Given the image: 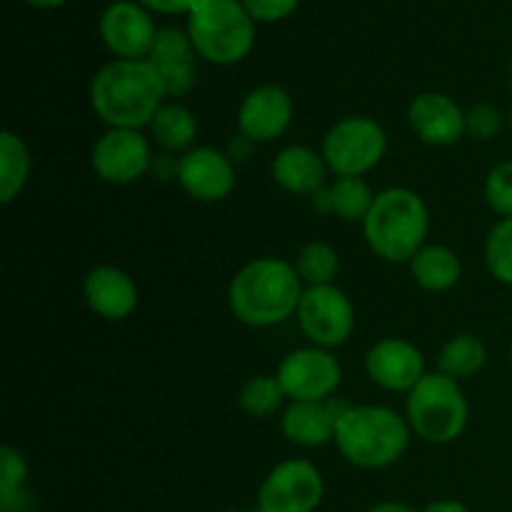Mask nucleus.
<instances>
[{"label": "nucleus", "mask_w": 512, "mask_h": 512, "mask_svg": "<svg viewBox=\"0 0 512 512\" xmlns=\"http://www.w3.org/2000/svg\"><path fill=\"white\" fill-rule=\"evenodd\" d=\"M430 230L425 200L410 188H385L375 195L373 208L363 223L370 250L385 263H410Z\"/></svg>", "instance_id": "4"}, {"label": "nucleus", "mask_w": 512, "mask_h": 512, "mask_svg": "<svg viewBox=\"0 0 512 512\" xmlns=\"http://www.w3.org/2000/svg\"><path fill=\"white\" fill-rule=\"evenodd\" d=\"M410 430L430 445H450L465 433L470 420V405L458 380L428 373L408 393L405 408Z\"/></svg>", "instance_id": "6"}, {"label": "nucleus", "mask_w": 512, "mask_h": 512, "mask_svg": "<svg viewBox=\"0 0 512 512\" xmlns=\"http://www.w3.org/2000/svg\"><path fill=\"white\" fill-rule=\"evenodd\" d=\"M408 123L425 145L448 148L465 135V110L450 95L430 90L410 100Z\"/></svg>", "instance_id": "17"}, {"label": "nucleus", "mask_w": 512, "mask_h": 512, "mask_svg": "<svg viewBox=\"0 0 512 512\" xmlns=\"http://www.w3.org/2000/svg\"><path fill=\"white\" fill-rule=\"evenodd\" d=\"M295 103L285 88L275 83L258 85L238 108V128L248 143H273L290 128Z\"/></svg>", "instance_id": "15"}, {"label": "nucleus", "mask_w": 512, "mask_h": 512, "mask_svg": "<svg viewBox=\"0 0 512 512\" xmlns=\"http://www.w3.org/2000/svg\"><path fill=\"white\" fill-rule=\"evenodd\" d=\"M325 483L310 460L290 458L275 465L258 493L260 512H315L323 503Z\"/></svg>", "instance_id": "10"}, {"label": "nucleus", "mask_w": 512, "mask_h": 512, "mask_svg": "<svg viewBox=\"0 0 512 512\" xmlns=\"http://www.w3.org/2000/svg\"><path fill=\"white\" fill-rule=\"evenodd\" d=\"M368 512H415L410 505L405 503H395V500H385V503H378L373 505Z\"/></svg>", "instance_id": "35"}, {"label": "nucleus", "mask_w": 512, "mask_h": 512, "mask_svg": "<svg viewBox=\"0 0 512 512\" xmlns=\"http://www.w3.org/2000/svg\"><path fill=\"white\" fill-rule=\"evenodd\" d=\"M388 133L370 115H348L328 128L323 153L328 170L335 178H363L385 158Z\"/></svg>", "instance_id": "7"}, {"label": "nucleus", "mask_w": 512, "mask_h": 512, "mask_svg": "<svg viewBox=\"0 0 512 512\" xmlns=\"http://www.w3.org/2000/svg\"><path fill=\"white\" fill-rule=\"evenodd\" d=\"M153 165V150L143 130L108 128L90 150V168L103 183H138Z\"/></svg>", "instance_id": "11"}, {"label": "nucleus", "mask_w": 512, "mask_h": 512, "mask_svg": "<svg viewBox=\"0 0 512 512\" xmlns=\"http://www.w3.org/2000/svg\"><path fill=\"white\" fill-rule=\"evenodd\" d=\"M25 5H30V8H38V10H58L63 8L68 0H23Z\"/></svg>", "instance_id": "36"}, {"label": "nucleus", "mask_w": 512, "mask_h": 512, "mask_svg": "<svg viewBox=\"0 0 512 512\" xmlns=\"http://www.w3.org/2000/svg\"><path fill=\"white\" fill-rule=\"evenodd\" d=\"M275 378L280 380L290 403H320L338 393L343 383V368L330 350L310 345L285 355Z\"/></svg>", "instance_id": "9"}, {"label": "nucleus", "mask_w": 512, "mask_h": 512, "mask_svg": "<svg viewBox=\"0 0 512 512\" xmlns=\"http://www.w3.org/2000/svg\"><path fill=\"white\" fill-rule=\"evenodd\" d=\"M90 108L108 128L143 130L165 103L148 60H110L90 80Z\"/></svg>", "instance_id": "1"}, {"label": "nucleus", "mask_w": 512, "mask_h": 512, "mask_svg": "<svg viewBox=\"0 0 512 512\" xmlns=\"http://www.w3.org/2000/svg\"><path fill=\"white\" fill-rule=\"evenodd\" d=\"M368 378L390 393H410L425 378V358L405 338H383L365 355Z\"/></svg>", "instance_id": "16"}, {"label": "nucleus", "mask_w": 512, "mask_h": 512, "mask_svg": "<svg viewBox=\"0 0 512 512\" xmlns=\"http://www.w3.org/2000/svg\"><path fill=\"white\" fill-rule=\"evenodd\" d=\"M83 298L98 318L118 323L130 318L140 303L138 285L115 265H95L83 280Z\"/></svg>", "instance_id": "18"}, {"label": "nucleus", "mask_w": 512, "mask_h": 512, "mask_svg": "<svg viewBox=\"0 0 512 512\" xmlns=\"http://www.w3.org/2000/svg\"><path fill=\"white\" fill-rule=\"evenodd\" d=\"M150 13L160 15H190L203 0H138Z\"/></svg>", "instance_id": "33"}, {"label": "nucleus", "mask_w": 512, "mask_h": 512, "mask_svg": "<svg viewBox=\"0 0 512 512\" xmlns=\"http://www.w3.org/2000/svg\"><path fill=\"white\" fill-rule=\"evenodd\" d=\"M485 265L498 283L512 288V218L495 223L485 240Z\"/></svg>", "instance_id": "29"}, {"label": "nucleus", "mask_w": 512, "mask_h": 512, "mask_svg": "<svg viewBox=\"0 0 512 512\" xmlns=\"http://www.w3.org/2000/svg\"><path fill=\"white\" fill-rule=\"evenodd\" d=\"M373 200V190L363 178H335L313 195V203L320 213L338 215L345 223H365Z\"/></svg>", "instance_id": "21"}, {"label": "nucleus", "mask_w": 512, "mask_h": 512, "mask_svg": "<svg viewBox=\"0 0 512 512\" xmlns=\"http://www.w3.org/2000/svg\"><path fill=\"white\" fill-rule=\"evenodd\" d=\"M510 365H512V345H510Z\"/></svg>", "instance_id": "39"}, {"label": "nucleus", "mask_w": 512, "mask_h": 512, "mask_svg": "<svg viewBox=\"0 0 512 512\" xmlns=\"http://www.w3.org/2000/svg\"><path fill=\"white\" fill-rule=\"evenodd\" d=\"M273 180L293 195H310L328 185V163H325L323 153L308 148V145H288L280 150L270 165Z\"/></svg>", "instance_id": "20"}, {"label": "nucleus", "mask_w": 512, "mask_h": 512, "mask_svg": "<svg viewBox=\"0 0 512 512\" xmlns=\"http://www.w3.org/2000/svg\"><path fill=\"white\" fill-rule=\"evenodd\" d=\"M300 330L315 348L333 350L350 340L355 330V308L348 293L338 285H315L308 288L298 305Z\"/></svg>", "instance_id": "8"}, {"label": "nucleus", "mask_w": 512, "mask_h": 512, "mask_svg": "<svg viewBox=\"0 0 512 512\" xmlns=\"http://www.w3.org/2000/svg\"><path fill=\"white\" fill-rule=\"evenodd\" d=\"M255 20L240 0H203L188 15L190 40L200 60L210 65L243 63L255 45Z\"/></svg>", "instance_id": "5"}, {"label": "nucleus", "mask_w": 512, "mask_h": 512, "mask_svg": "<svg viewBox=\"0 0 512 512\" xmlns=\"http://www.w3.org/2000/svg\"><path fill=\"white\" fill-rule=\"evenodd\" d=\"M345 403L335 398L320 400V403H290L280 418V430L285 438L300 448H320L335 440V428Z\"/></svg>", "instance_id": "19"}, {"label": "nucleus", "mask_w": 512, "mask_h": 512, "mask_svg": "<svg viewBox=\"0 0 512 512\" xmlns=\"http://www.w3.org/2000/svg\"><path fill=\"white\" fill-rule=\"evenodd\" d=\"M408 265L415 283L428 293H448L463 278V263L448 245H425Z\"/></svg>", "instance_id": "22"}, {"label": "nucleus", "mask_w": 512, "mask_h": 512, "mask_svg": "<svg viewBox=\"0 0 512 512\" xmlns=\"http://www.w3.org/2000/svg\"><path fill=\"white\" fill-rule=\"evenodd\" d=\"M303 280L295 265L280 258H255L233 275L228 305L235 318L250 328H273L298 313Z\"/></svg>", "instance_id": "2"}, {"label": "nucleus", "mask_w": 512, "mask_h": 512, "mask_svg": "<svg viewBox=\"0 0 512 512\" xmlns=\"http://www.w3.org/2000/svg\"><path fill=\"white\" fill-rule=\"evenodd\" d=\"M155 20L138 0H115L100 13L98 33L118 60H145L158 38Z\"/></svg>", "instance_id": "12"}, {"label": "nucleus", "mask_w": 512, "mask_h": 512, "mask_svg": "<svg viewBox=\"0 0 512 512\" xmlns=\"http://www.w3.org/2000/svg\"><path fill=\"white\" fill-rule=\"evenodd\" d=\"M295 273L300 275L308 288L315 285H333L335 275L340 273V255L335 253L333 245L323 243V240H313L305 243L295 255Z\"/></svg>", "instance_id": "26"}, {"label": "nucleus", "mask_w": 512, "mask_h": 512, "mask_svg": "<svg viewBox=\"0 0 512 512\" xmlns=\"http://www.w3.org/2000/svg\"><path fill=\"white\" fill-rule=\"evenodd\" d=\"M503 130V113L490 103H478L465 110V135L475 140H493Z\"/></svg>", "instance_id": "31"}, {"label": "nucleus", "mask_w": 512, "mask_h": 512, "mask_svg": "<svg viewBox=\"0 0 512 512\" xmlns=\"http://www.w3.org/2000/svg\"><path fill=\"white\" fill-rule=\"evenodd\" d=\"M155 143L168 153H188L195 148L198 138V120L193 110L185 108L183 103H163L155 113L153 123L148 125Z\"/></svg>", "instance_id": "23"}, {"label": "nucleus", "mask_w": 512, "mask_h": 512, "mask_svg": "<svg viewBox=\"0 0 512 512\" xmlns=\"http://www.w3.org/2000/svg\"><path fill=\"white\" fill-rule=\"evenodd\" d=\"M180 188L198 203H220L235 190L238 175L223 150L213 145H195L175 165Z\"/></svg>", "instance_id": "13"}, {"label": "nucleus", "mask_w": 512, "mask_h": 512, "mask_svg": "<svg viewBox=\"0 0 512 512\" xmlns=\"http://www.w3.org/2000/svg\"><path fill=\"white\" fill-rule=\"evenodd\" d=\"M488 365V348L478 335H453L438 355V370L453 380H470Z\"/></svg>", "instance_id": "25"}, {"label": "nucleus", "mask_w": 512, "mask_h": 512, "mask_svg": "<svg viewBox=\"0 0 512 512\" xmlns=\"http://www.w3.org/2000/svg\"><path fill=\"white\" fill-rule=\"evenodd\" d=\"M485 203L500 218H512V160H503L488 173L483 185Z\"/></svg>", "instance_id": "30"}, {"label": "nucleus", "mask_w": 512, "mask_h": 512, "mask_svg": "<svg viewBox=\"0 0 512 512\" xmlns=\"http://www.w3.org/2000/svg\"><path fill=\"white\" fill-rule=\"evenodd\" d=\"M508 120H510V128H512V110H510V115H508Z\"/></svg>", "instance_id": "38"}, {"label": "nucleus", "mask_w": 512, "mask_h": 512, "mask_svg": "<svg viewBox=\"0 0 512 512\" xmlns=\"http://www.w3.org/2000/svg\"><path fill=\"white\" fill-rule=\"evenodd\" d=\"M30 170H33V158L25 140L13 130H3L0 135V203L10 205L23 193Z\"/></svg>", "instance_id": "24"}, {"label": "nucleus", "mask_w": 512, "mask_h": 512, "mask_svg": "<svg viewBox=\"0 0 512 512\" xmlns=\"http://www.w3.org/2000/svg\"><path fill=\"white\" fill-rule=\"evenodd\" d=\"M510 85H512V60H510Z\"/></svg>", "instance_id": "37"}, {"label": "nucleus", "mask_w": 512, "mask_h": 512, "mask_svg": "<svg viewBox=\"0 0 512 512\" xmlns=\"http://www.w3.org/2000/svg\"><path fill=\"white\" fill-rule=\"evenodd\" d=\"M28 463L13 445L0 448V512H20L25 505Z\"/></svg>", "instance_id": "27"}, {"label": "nucleus", "mask_w": 512, "mask_h": 512, "mask_svg": "<svg viewBox=\"0 0 512 512\" xmlns=\"http://www.w3.org/2000/svg\"><path fill=\"white\" fill-rule=\"evenodd\" d=\"M408 418L385 405H348L338 418L335 440L340 455L363 470L398 463L410 445Z\"/></svg>", "instance_id": "3"}, {"label": "nucleus", "mask_w": 512, "mask_h": 512, "mask_svg": "<svg viewBox=\"0 0 512 512\" xmlns=\"http://www.w3.org/2000/svg\"><path fill=\"white\" fill-rule=\"evenodd\" d=\"M198 50L188 30L160 28L153 50L145 60L163 85L165 98H183L198 83Z\"/></svg>", "instance_id": "14"}, {"label": "nucleus", "mask_w": 512, "mask_h": 512, "mask_svg": "<svg viewBox=\"0 0 512 512\" xmlns=\"http://www.w3.org/2000/svg\"><path fill=\"white\" fill-rule=\"evenodd\" d=\"M423 512H470L463 503L458 500H438V503H430Z\"/></svg>", "instance_id": "34"}, {"label": "nucleus", "mask_w": 512, "mask_h": 512, "mask_svg": "<svg viewBox=\"0 0 512 512\" xmlns=\"http://www.w3.org/2000/svg\"><path fill=\"white\" fill-rule=\"evenodd\" d=\"M255 23H278L298 10L300 0H240Z\"/></svg>", "instance_id": "32"}, {"label": "nucleus", "mask_w": 512, "mask_h": 512, "mask_svg": "<svg viewBox=\"0 0 512 512\" xmlns=\"http://www.w3.org/2000/svg\"><path fill=\"white\" fill-rule=\"evenodd\" d=\"M283 400L288 398L275 375H255L240 388L238 395L240 410L248 413L250 418H270L283 408Z\"/></svg>", "instance_id": "28"}]
</instances>
